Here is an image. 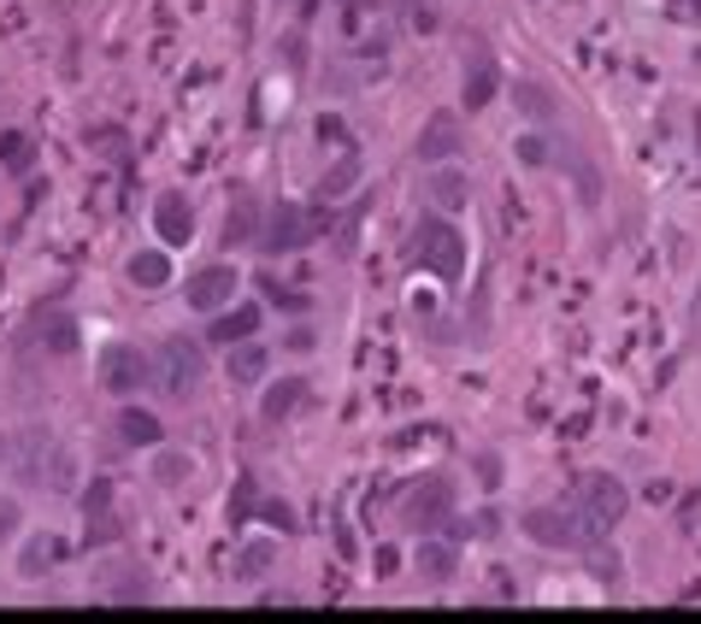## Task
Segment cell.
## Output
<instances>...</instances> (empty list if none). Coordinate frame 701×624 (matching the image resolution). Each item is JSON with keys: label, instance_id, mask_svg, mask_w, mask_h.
<instances>
[{"label": "cell", "instance_id": "29", "mask_svg": "<svg viewBox=\"0 0 701 624\" xmlns=\"http://www.w3.org/2000/svg\"><path fill=\"white\" fill-rule=\"evenodd\" d=\"M248 236H254V206H248V201H236V206H230V218H225V241L236 248V241H248Z\"/></svg>", "mask_w": 701, "mask_h": 624}, {"label": "cell", "instance_id": "7", "mask_svg": "<svg viewBox=\"0 0 701 624\" xmlns=\"http://www.w3.org/2000/svg\"><path fill=\"white\" fill-rule=\"evenodd\" d=\"M449 507H454L449 483H442V477H419L413 489H407V501H401V518L413 530H436L442 518H449Z\"/></svg>", "mask_w": 701, "mask_h": 624}, {"label": "cell", "instance_id": "5", "mask_svg": "<svg viewBox=\"0 0 701 624\" xmlns=\"http://www.w3.org/2000/svg\"><path fill=\"white\" fill-rule=\"evenodd\" d=\"M578 507H584V518H590L595 530H607V525H619V518H625L630 495H625V483H619V477L590 472L584 483H578Z\"/></svg>", "mask_w": 701, "mask_h": 624}, {"label": "cell", "instance_id": "6", "mask_svg": "<svg viewBox=\"0 0 701 624\" xmlns=\"http://www.w3.org/2000/svg\"><path fill=\"white\" fill-rule=\"evenodd\" d=\"M313 230H319V218H306L295 201H283V206H271V224H266L260 248H266V254H295V248H306V241H313Z\"/></svg>", "mask_w": 701, "mask_h": 624}, {"label": "cell", "instance_id": "9", "mask_svg": "<svg viewBox=\"0 0 701 624\" xmlns=\"http://www.w3.org/2000/svg\"><path fill=\"white\" fill-rule=\"evenodd\" d=\"M153 230H160V241L165 248H183V241L195 236V206H190V195H160V206H153Z\"/></svg>", "mask_w": 701, "mask_h": 624}, {"label": "cell", "instance_id": "21", "mask_svg": "<svg viewBox=\"0 0 701 624\" xmlns=\"http://www.w3.org/2000/svg\"><path fill=\"white\" fill-rule=\"evenodd\" d=\"M125 271H130L136 289H165V283H171V259H165V254H136Z\"/></svg>", "mask_w": 701, "mask_h": 624}, {"label": "cell", "instance_id": "15", "mask_svg": "<svg viewBox=\"0 0 701 624\" xmlns=\"http://www.w3.org/2000/svg\"><path fill=\"white\" fill-rule=\"evenodd\" d=\"M495 89H502V77H495V60L489 54H477L472 60V72H466V89H460V100H466V112H484Z\"/></svg>", "mask_w": 701, "mask_h": 624}, {"label": "cell", "instance_id": "12", "mask_svg": "<svg viewBox=\"0 0 701 624\" xmlns=\"http://www.w3.org/2000/svg\"><path fill=\"white\" fill-rule=\"evenodd\" d=\"M60 553H65V542L54 530H30V536H19V571L24 578H47V571L60 566Z\"/></svg>", "mask_w": 701, "mask_h": 624}, {"label": "cell", "instance_id": "14", "mask_svg": "<svg viewBox=\"0 0 701 624\" xmlns=\"http://www.w3.org/2000/svg\"><path fill=\"white\" fill-rule=\"evenodd\" d=\"M301 401H306V384H301V377H283V384H271L260 395V419L283 424V419H295V412H301Z\"/></svg>", "mask_w": 701, "mask_h": 624}, {"label": "cell", "instance_id": "30", "mask_svg": "<svg viewBox=\"0 0 701 624\" xmlns=\"http://www.w3.org/2000/svg\"><path fill=\"white\" fill-rule=\"evenodd\" d=\"M519 100L531 107L537 125H549V118H554V100H549V89H537V83H519Z\"/></svg>", "mask_w": 701, "mask_h": 624}, {"label": "cell", "instance_id": "10", "mask_svg": "<svg viewBox=\"0 0 701 624\" xmlns=\"http://www.w3.org/2000/svg\"><path fill=\"white\" fill-rule=\"evenodd\" d=\"M419 160H424V165L460 160V118H454V112H436L431 125L419 130Z\"/></svg>", "mask_w": 701, "mask_h": 624}, {"label": "cell", "instance_id": "24", "mask_svg": "<svg viewBox=\"0 0 701 624\" xmlns=\"http://www.w3.org/2000/svg\"><path fill=\"white\" fill-rule=\"evenodd\" d=\"M47 454H54V437H24V454H19V477L24 483H36V477H47Z\"/></svg>", "mask_w": 701, "mask_h": 624}, {"label": "cell", "instance_id": "19", "mask_svg": "<svg viewBox=\"0 0 701 624\" xmlns=\"http://www.w3.org/2000/svg\"><path fill=\"white\" fill-rule=\"evenodd\" d=\"M254 331H260V306H236L230 301V312H218V319H213V342H248Z\"/></svg>", "mask_w": 701, "mask_h": 624}, {"label": "cell", "instance_id": "17", "mask_svg": "<svg viewBox=\"0 0 701 624\" xmlns=\"http://www.w3.org/2000/svg\"><path fill=\"white\" fill-rule=\"evenodd\" d=\"M225 372H230V384H242V389L260 384V377L271 372V348H260V342L248 336L242 348H230V366H225Z\"/></svg>", "mask_w": 701, "mask_h": 624}, {"label": "cell", "instance_id": "1", "mask_svg": "<svg viewBox=\"0 0 701 624\" xmlns=\"http://www.w3.org/2000/svg\"><path fill=\"white\" fill-rule=\"evenodd\" d=\"M413 259L431 266L442 283H460V277H466V236H460L449 218H424L413 230Z\"/></svg>", "mask_w": 701, "mask_h": 624}, {"label": "cell", "instance_id": "13", "mask_svg": "<svg viewBox=\"0 0 701 624\" xmlns=\"http://www.w3.org/2000/svg\"><path fill=\"white\" fill-rule=\"evenodd\" d=\"M278 566V536H248L242 548H236V583H254V578H266V571Z\"/></svg>", "mask_w": 701, "mask_h": 624}, {"label": "cell", "instance_id": "34", "mask_svg": "<svg viewBox=\"0 0 701 624\" xmlns=\"http://www.w3.org/2000/svg\"><path fill=\"white\" fill-rule=\"evenodd\" d=\"M0 460H7V437H0Z\"/></svg>", "mask_w": 701, "mask_h": 624}, {"label": "cell", "instance_id": "20", "mask_svg": "<svg viewBox=\"0 0 701 624\" xmlns=\"http://www.w3.org/2000/svg\"><path fill=\"white\" fill-rule=\"evenodd\" d=\"M100 578H107V601H142L148 595V571H136V566H107Z\"/></svg>", "mask_w": 701, "mask_h": 624}, {"label": "cell", "instance_id": "22", "mask_svg": "<svg viewBox=\"0 0 701 624\" xmlns=\"http://www.w3.org/2000/svg\"><path fill=\"white\" fill-rule=\"evenodd\" d=\"M47 489H60V495L77 489V454H72V442H54V454H47Z\"/></svg>", "mask_w": 701, "mask_h": 624}, {"label": "cell", "instance_id": "28", "mask_svg": "<svg viewBox=\"0 0 701 624\" xmlns=\"http://www.w3.org/2000/svg\"><path fill=\"white\" fill-rule=\"evenodd\" d=\"M24 536V507L19 495H0V542H19Z\"/></svg>", "mask_w": 701, "mask_h": 624}, {"label": "cell", "instance_id": "11", "mask_svg": "<svg viewBox=\"0 0 701 624\" xmlns=\"http://www.w3.org/2000/svg\"><path fill=\"white\" fill-rule=\"evenodd\" d=\"M413 566H419V578H424V583H454V571H460V548L449 542V536H424L419 553H413Z\"/></svg>", "mask_w": 701, "mask_h": 624}, {"label": "cell", "instance_id": "35", "mask_svg": "<svg viewBox=\"0 0 701 624\" xmlns=\"http://www.w3.org/2000/svg\"><path fill=\"white\" fill-rule=\"evenodd\" d=\"M690 7H695V19H701V0H690Z\"/></svg>", "mask_w": 701, "mask_h": 624}, {"label": "cell", "instance_id": "26", "mask_svg": "<svg viewBox=\"0 0 701 624\" xmlns=\"http://www.w3.org/2000/svg\"><path fill=\"white\" fill-rule=\"evenodd\" d=\"M42 336H47V348H54V354L77 348V324L65 319V312H42Z\"/></svg>", "mask_w": 701, "mask_h": 624}, {"label": "cell", "instance_id": "23", "mask_svg": "<svg viewBox=\"0 0 701 624\" xmlns=\"http://www.w3.org/2000/svg\"><path fill=\"white\" fill-rule=\"evenodd\" d=\"M190 472H195L190 454H177V448H160V460H153V483H160V489H177V483H190Z\"/></svg>", "mask_w": 701, "mask_h": 624}, {"label": "cell", "instance_id": "16", "mask_svg": "<svg viewBox=\"0 0 701 624\" xmlns=\"http://www.w3.org/2000/svg\"><path fill=\"white\" fill-rule=\"evenodd\" d=\"M424 195H431L442 213H454V206H466V195H472V183L460 177L454 165H431V177H424Z\"/></svg>", "mask_w": 701, "mask_h": 624}, {"label": "cell", "instance_id": "33", "mask_svg": "<svg viewBox=\"0 0 701 624\" xmlns=\"http://www.w3.org/2000/svg\"><path fill=\"white\" fill-rule=\"evenodd\" d=\"M289 354H313V331H295V336H289Z\"/></svg>", "mask_w": 701, "mask_h": 624}, {"label": "cell", "instance_id": "32", "mask_svg": "<svg viewBox=\"0 0 701 624\" xmlns=\"http://www.w3.org/2000/svg\"><path fill=\"white\" fill-rule=\"evenodd\" d=\"M513 153H519L525 165H549V142H542V136H519V142H513Z\"/></svg>", "mask_w": 701, "mask_h": 624}, {"label": "cell", "instance_id": "27", "mask_svg": "<svg viewBox=\"0 0 701 624\" xmlns=\"http://www.w3.org/2000/svg\"><path fill=\"white\" fill-rule=\"evenodd\" d=\"M360 183V160H342L336 171H324V183H319V201H342L348 189Z\"/></svg>", "mask_w": 701, "mask_h": 624}, {"label": "cell", "instance_id": "4", "mask_svg": "<svg viewBox=\"0 0 701 624\" xmlns=\"http://www.w3.org/2000/svg\"><path fill=\"white\" fill-rule=\"evenodd\" d=\"M153 377V359L136 348V342H112V348H100V389L107 395H136Z\"/></svg>", "mask_w": 701, "mask_h": 624}, {"label": "cell", "instance_id": "3", "mask_svg": "<svg viewBox=\"0 0 701 624\" xmlns=\"http://www.w3.org/2000/svg\"><path fill=\"white\" fill-rule=\"evenodd\" d=\"M519 525L542 548H590L595 542V525H590L584 513H567V507H531Z\"/></svg>", "mask_w": 701, "mask_h": 624}, {"label": "cell", "instance_id": "25", "mask_svg": "<svg viewBox=\"0 0 701 624\" xmlns=\"http://www.w3.org/2000/svg\"><path fill=\"white\" fill-rule=\"evenodd\" d=\"M254 513L266 518L271 530H283V536H295L301 530V518H295V507H289V501H271V495H254Z\"/></svg>", "mask_w": 701, "mask_h": 624}, {"label": "cell", "instance_id": "8", "mask_svg": "<svg viewBox=\"0 0 701 624\" xmlns=\"http://www.w3.org/2000/svg\"><path fill=\"white\" fill-rule=\"evenodd\" d=\"M236 289H242V277H236V266H201V271H190V306L195 312H225L230 301H236Z\"/></svg>", "mask_w": 701, "mask_h": 624}, {"label": "cell", "instance_id": "2", "mask_svg": "<svg viewBox=\"0 0 701 624\" xmlns=\"http://www.w3.org/2000/svg\"><path fill=\"white\" fill-rule=\"evenodd\" d=\"M153 377H160V389L171 395V401H190V395L201 389V377H207V354H201V342L171 336L165 348H160V366H153Z\"/></svg>", "mask_w": 701, "mask_h": 624}, {"label": "cell", "instance_id": "31", "mask_svg": "<svg viewBox=\"0 0 701 624\" xmlns=\"http://www.w3.org/2000/svg\"><path fill=\"white\" fill-rule=\"evenodd\" d=\"M0 160H7V171H24V165H30V142H24L19 130L0 136Z\"/></svg>", "mask_w": 701, "mask_h": 624}, {"label": "cell", "instance_id": "18", "mask_svg": "<svg viewBox=\"0 0 701 624\" xmlns=\"http://www.w3.org/2000/svg\"><path fill=\"white\" fill-rule=\"evenodd\" d=\"M118 437H125L130 448H160L165 424L153 419V412H142V407H125V412H118Z\"/></svg>", "mask_w": 701, "mask_h": 624}]
</instances>
